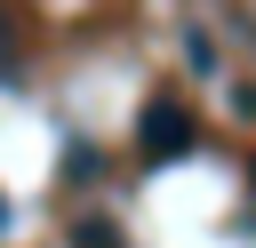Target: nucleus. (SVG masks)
Wrapping results in <instances>:
<instances>
[{
  "mask_svg": "<svg viewBox=\"0 0 256 248\" xmlns=\"http://www.w3.org/2000/svg\"><path fill=\"white\" fill-rule=\"evenodd\" d=\"M248 184H256V152H248Z\"/></svg>",
  "mask_w": 256,
  "mask_h": 248,
  "instance_id": "nucleus-6",
  "label": "nucleus"
},
{
  "mask_svg": "<svg viewBox=\"0 0 256 248\" xmlns=\"http://www.w3.org/2000/svg\"><path fill=\"white\" fill-rule=\"evenodd\" d=\"M64 176H72V184H88V176H104V160H96V152H80V144H72V152H64Z\"/></svg>",
  "mask_w": 256,
  "mask_h": 248,
  "instance_id": "nucleus-3",
  "label": "nucleus"
},
{
  "mask_svg": "<svg viewBox=\"0 0 256 248\" xmlns=\"http://www.w3.org/2000/svg\"><path fill=\"white\" fill-rule=\"evenodd\" d=\"M0 232H8V200H0Z\"/></svg>",
  "mask_w": 256,
  "mask_h": 248,
  "instance_id": "nucleus-5",
  "label": "nucleus"
},
{
  "mask_svg": "<svg viewBox=\"0 0 256 248\" xmlns=\"http://www.w3.org/2000/svg\"><path fill=\"white\" fill-rule=\"evenodd\" d=\"M0 72H16V24L0 16Z\"/></svg>",
  "mask_w": 256,
  "mask_h": 248,
  "instance_id": "nucleus-4",
  "label": "nucleus"
},
{
  "mask_svg": "<svg viewBox=\"0 0 256 248\" xmlns=\"http://www.w3.org/2000/svg\"><path fill=\"white\" fill-rule=\"evenodd\" d=\"M192 144H200V120H192V104H184L176 88L144 96V112H136V160H144V168H168V160H184Z\"/></svg>",
  "mask_w": 256,
  "mask_h": 248,
  "instance_id": "nucleus-1",
  "label": "nucleus"
},
{
  "mask_svg": "<svg viewBox=\"0 0 256 248\" xmlns=\"http://www.w3.org/2000/svg\"><path fill=\"white\" fill-rule=\"evenodd\" d=\"M64 248H128V232L104 216V208H88V216H72V232H64Z\"/></svg>",
  "mask_w": 256,
  "mask_h": 248,
  "instance_id": "nucleus-2",
  "label": "nucleus"
}]
</instances>
